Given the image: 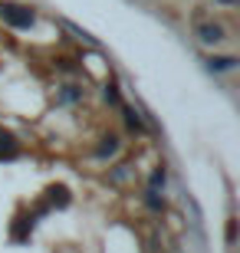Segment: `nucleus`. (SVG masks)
<instances>
[{
  "instance_id": "1",
  "label": "nucleus",
  "mask_w": 240,
  "mask_h": 253,
  "mask_svg": "<svg viewBox=\"0 0 240 253\" xmlns=\"http://www.w3.org/2000/svg\"><path fill=\"white\" fill-rule=\"evenodd\" d=\"M194 37L201 40L204 46H221L227 40V30L221 23H214V20H194Z\"/></svg>"
},
{
  "instance_id": "2",
  "label": "nucleus",
  "mask_w": 240,
  "mask_h": 253,
  "mask_svg": "<svg viewBox=\"0 0 240 253\" xmlns=\"http://www.w3.org/2000/svg\"><path fill=\"white\" fill-rule=\"evenodd\" d=\"M0 20H3V23H10L13 30L33 27V13H30L27 7H17V3H3V7H0Z\"/></svg>"
},
{
  "instance_id": "3",
  "label": "nucleus",
  "mask_w": 240,
  "mask_h": 253,
  "mask_svg": "<svg viewBox=\"0 0 240 253\" xmlns=\"http://www.w3.org/2000/svg\"><path fill=\"white\" fill-rule=\"evenodd\" d=\"M207 69H214V73L237 69V56H211V59H207Z\"/></svg>"
},
{
  "instance_id": "4",
  "label": "nucleus",
  "mask_w": 240,
  "mask_h": 253,
  "mask_svg": "<svg viewBox=\"0 0 240 253\" xmlns=\"http://www.w3.org/2000/svg\"><path fill=\"white\" fill-rule=\"evenodd\" d=\"M158 188H165V171H155L151 174V191H158Z\"/></svg>"
},
{
  "instance_id": "5",
  "label": "nucleus",
  "mask_w": 240,
  "mask_h": 253,
  "mask_svg": "<svg viewBox=\"0 0 240 253\" xmlns=\"http://www.w3.org/2000/svg\"><path fill=\"white\" fill-rule=\"evenodd\" d=\"M224 3H234V0H224Z\"/></svg>"
}]
</instances>
